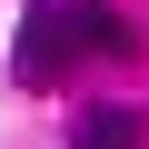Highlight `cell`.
<instances>
[{
    "mask_svg": "<svg viewBox=\"0 0 149 149\" xmlns=\"http://www.w3.org/2000/svg\"><path fill=\"white\" fill-rule=\"evenodd\" d=\"M70 60H80L70 0H30V10H20V50H10V80H20V90H60Z\"/></svg>",
    "mask_w": 149,
    "mask_h": 149,
    "instance_id": "obj_1",
    "label": "cell"
},
{
    "mask_svg": "<svg viewBox=\"0 0 149 149\" xmlns=\"http://www.w3.org/2000/svg\"><path fill=\"white\" fill-rule=\"evenodd\" d=\"M70 149H149V109L100 100V109H80V119H70Z\"/></svg>",
    "mask_w": 149,
    "mask_h": 149,
    "instance_id": "obj_2",
    "label": "cell"
},
{
    "mask_svg": "<svg viewBox=\"0 0 149 149\" xmlns=\"http://www.w3.org/2000/svg\"><path fill=\"white\" fill-rule=\"evenodd\" d=\"M70 30H80V50H90V60H139V30L109 10V0H70Z\"/></svg>",
    "mask_w": 149,
    "mask_h": 149,
    "instance_id": "obj_3",
    "label": "cell"
}]
</instances>
